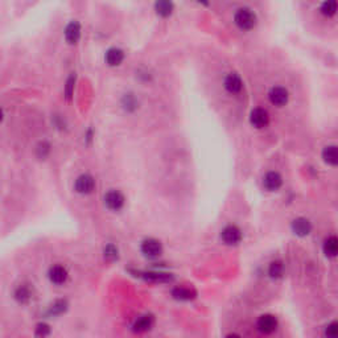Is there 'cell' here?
<instances>
[{
  "mask_svg": "<svg viewBox=\"0 0 338 338\" xmlns=\"http://www.w3.org/2000/svg\"><path fill=\"white\" fill-rule=\"evenodd\" d=\"M233 20H234V24L237 25V28L243 31V32H248V31H252V29L256 28L259 19H258V15L252 8H250V7H239L234 12Z\"/></svg>",
  "mask_w": 338,
  "mask_h": 338,
  "instance_id": "1",
  "label": "cell"
},
{
  "mask_svg": "<svg viewBox=\"0 0 338 338\" xmlns=\"http://www.w3.org/2000/svg\"><path fill=\"white\" fill-rule=\"evenodd\" d=\"M289 98H291V95H289L288 89L284 86H280V85L272 86L270 89V91H268L270 102L273 106H276V107H284V106H287L289 102Z\"/></svg>",
  "mask_w": 338,
  "mask_h": 338,
  "instance_id": "2",
  "label": "cell"
},
{
  "mask_svg": "<svg viewBox=\"0 0 338 338\" xmlns=\"http://www.w3.org/2000/svg\"><path fill=\"white\" fill-rule=\"evenodd\" d=\"M250 124L252 127L256 128V130H263V128L268 127L270 124V114L266 108L263 107H255L252 108L251 112H250Z\"/></svg>",
  "mask_w": 338,
  "mask_h": 338,
  "instance_id": "3",
  "label": "cell"
},
{
  "mask_svg": "<svg viewBox=\"0 0 338 338\" xmlns=\"http://www.w3.org/2000/svg\"><path fill=\"white\" fill-rule=\"evenodd\" d=\"M221 239L227 246H235L242 240V231L235 225H229L221 231Z\"/></svg>",
  "mask_w": 338,
  "mask_h": 338,
  "instance_id": "4",
  "label": "cell"
},
{
  "mask_svg": "<svg viewBox=\"0 0 338 338\" xmlns=\"http://www.w3.org/2000/svg\"><path fill=\"white\" fill-rule=\"evenodd\" d=\"M277 326H279L277 318L275 317L273 314L270 313L262 314V316L258 318V321H256V328H258V330L264 334L273 333V332L277 329Z\"/></svg>",
  "mask_w": 338,
  "mask_h": 338,
  "instance_id": "5",
  "label": "cell"
},
{
  "mask_svg": "<svg viewBox=\"0 0 338 338\" xmlns=\"http://www.w3.org/2000/svg\"><path fill=\"white\" fill-rule=\"evenodd\" d=\"M223 87L225 90L231 95L239 94L243 90V81L240 78L239 74L237 73H229L223 79Z\"/></svg>",
  "mask_w": 338,
  "mask_h": 338,
  "instance_id": "6",
  "label": "cell"
},
{
  "mask_svg": "<svg viewBox=\"0 0 338 338\" xmlns=\"http://www.w3.org/2000/svg\"><path fill=\"white\" fill-rule=\"evenodd\" d=\"M291 229H292L293 234L304 238V237H308L312 233L313 226H312V222L308 218L299 217V218L293 219L292 223H291Z\"/></svg>",
  "mask_w": 338,
  "mask_h": 338,
  "instance_id": "7",
  "label": "cell"
},
{
  "mask_svg": "<svg viewBox=\"0 0 338 338\" xmlns=\"http://www.w3.org/2000/svg\"><path fill=\"white\" fill-rule=\"evenodd\" d=\"M317 11L321 17L326 20H332L338 15V0H322Z\"/></svg>",
  "mask_w": 338,
  "mask_h": 338,
  "instance_id": "8",
  "label": "cell"
},
{
  "mask_svg": "<svg viewBox=\"0 0 338 338\" xmlns=\"http://www.w3.org/2000/svg\"><path fill=\"white\" fill-rule=\"evenodd\" d=\"M283 185V177L276 170H271L264 174L263 177V188L268 192H276Z\"/></svg>",
  "mask_w": 338,
  "mask_h": 338,
  "instance_id": "9",
  "label": "cell"
},
{
  "mask_svg": "<svg viewBox=\"0 0 338 338\" xmlns=\"http://www.w3.org/2000/svg\"><path fill=\"white\" fill-rule=\"evenodd\" d=\"M104 205L110 210H120L124 205L123 194L118 192V190H110L104 196Z\"/></svg>",
  "mask_w": 338,
  "mask_h": 338,
  "instance_id": "10",
  "label": "cell"
},
{
  "mask_svg": "<svg viewBox=\"0 0 338 338\" xmlns=\"http://www.w3.org/2000/svg\"><path fill=\"white\" fill-rule=\"evenodd\" d=\"M75 192L79 194H89L91 193L95 188L94 178L90 174H81L77 180H75Z\"/></svg>",
  "mask_w": 338,
  "mask_h": 338,
  "instance_id": "11",
  "label": "cell"
},
{
  "mask_svg": "<svg viewBox=\"0 0 338 338\" xmlns=\"http://www.w3.org/2000/svg\"><path fill=\"white\" fill-rule=\"evenodd\" d=\"M322 161L329 167H338V145L328 144L321 151Z\"/></svg>",
  "mask_w": 338,
  "mask_h": 338,
  "instance_id": "12",
  "label": "cell"
},
{
  "mask_svg": "<svg viewBox=\"0 0 338 338\" xmlns=\"http://www.w3.org/2000/svg\"><path fill=\"white\" fill-rule=\"evenodd\" d=\"M141 252L148 258H157L163 252V246L159 240L147 239L141 243Z\"/></svg>",
  "mask_w": 338,
  "mask_h": 338,
  "instance_id": "13",
  "label": "cell"
},
{
  "mask_svg": "<svg viewBox=\"0 0 338 338\" xmlns=\"http://www.w3.org/2000/svg\"><path fill=\"white\" fill-rule=\"evenodd\" d=\"M322 252L328 258L338 256V235H329L322 243Z\"/></svg>",
  "mask_w": 338,
  "mask_h": 338,
  "instance_id": "14",
  "label": "cell"
},
{
  "mask_svg": "<svg viewBox=\"0 0 338 338\" xmlns=\"http://www.w3.org/2000/svg\"><path fill=\"white\" fill-rule=\"evenodd\" d=\"M81 37V25L77 21H71L65 29V38L69 44H77Z\"/></svg>",
  "mask_w": 338,
  "mask_h": 338,
  "instance_id": "15",
  "label": "cell"
},
{
  "mask_svg": "<svg viewBox=\"0 0 338 338\" xmlns=\"http://www.w3.org/2000/svg\"><path fill=\"white\" fill-rule=\"evenodd\" d=\"M49 279L53 284H64L68 279V271L62 266H54L49 270Z\"/></svg>",
  "mask_w": 338,
  "mask_h": 338,
  "instance_id": "16",
  "label": "cell"
},
{
  "mask_svg": "<svg viewBox=\"0 0 338 338\" xmlns=\"http://www.w3.org/2000/svg\"><path fill=\"white\" fill-rule=\"evenodd\" d=\"M155 9H156L157 15H160V16H170L174 9L173 1H172V0H156V3H155Z\"/></svg>",
  "mask_w": 338,
  "mask_h": 338,
  "instance_id": "17",
  "label": "cell"
},
{
  "mask_svg": "<svg viewBox=\"0 0 338 338\" xmlns=\"http://www.w3.org/2000/svg\"><path fill=\"white\" fill-rule=\"evenodd\" d=\"M124 58L123 50L118 49V48H111L107 50V53L104 56V60L110 66H118L122 64Z\"/></svg>",
  "mask_w": 338,
  "mask_h": 338,
  "instance_id": "18",
  "label": "cell"
},
{
  "mask_svg": "<svg viewBox=\"0 0 338 338\" xmlns=\"http://www.w3.org/2000/svg\"><path fill=\"white\" fill-rule=\"evenodd\" d=\"M172 295H173L174 299H177V300H184V301L192 300V299H194V297L197 296L196 291H193V289H190V288H184V287H178V288L173 289Z\"/></svg>",
  "mask_w": 338,
  "mask_h": 338,
  "instance_id": "19",
  "label": "cell"
},
{
  "mask_svg": "<svg viewBox=\"0 0 338 338\" xmlns=\"http://www.w3.org/2000/svg\"><path fill=\"white\" fill-rule=\"evenodd\" d=\"M284 273V264L280 260H273L268 266V275L272 279H279Z\"/></svg>",
  "mask_w": 338,
  "mask_h": 338,
  "instance_id": "20",
  "label": "cell"
},
{
  "mask_svg": "<svg viewBox=\"0 0 338 338\" xmlns=\"http://www.w3.org/2000/svg\"><path fill=\"white\" fill-rule=\"evenodd\" d=\"M152 322H153V318L151 317V316H141L140 318H137L136 322L134 324V329L136 330V332H145V330H148L151 326H152Z\"/></svg>",
  "mask_w": 338,
  "mask_h": 338,
  "instance_id": "21",
  "label": "cell"
},
{
  "mask_svg": "<svg viewBox=\"0 0 338 338\" xmlns=\"http://www.w3.org/2000/svg\"><path fill=\"white\" fill-rule=\"evenodd\" d=\"M324 334L328 336V337L337 338L338 337V321L329 322V324L325 326V329H324Z\"/></svg>",
  "mask_w": 338,
  "mask_h": 338,
  "instance_id": "22",
  "label": "cell"
},
{
  "mask_svg": "<svg viewBox=\"0 0 338 338\" xmlns=\"http://www.w3.org/2000/svg\"><path fill=\"white\" fill-rule=\"evenodd\" d=\"M104 258L107 260H115L118 259V248L114 246V244H107L106 247H104Z\"/></svg>",
  "mask_w": 338,
  "mask_h": 338,
  "instance_id": "23",
  "label": "cell"
},
{
  "mask_svg": "<svg viewBox=\"0 0 338 338\" xmlns=\"http://www.w3.org/2000/svg\"><path fill=\"white\" fill-rule=\"evenodd\" d=\"M74 82H75V75H70L68 82H66L65 87V94L68 98H70L71 94H73V90H74Z\"/></svg>",
  "mask_w": 338,
  "mask_h": 338,
  "instance_id": "24",
  "label": "cell"
},
{
  "mask_svg": "<svg viewBox=\"0 0 338 338\" xmlns=\"http://www.w3.org/2000/svg\"><path fill=\"white\" fill-rule=\"evenodd\" d=\"M16 299L20 301H24V300H27V299H29L28 288H25V287H20V288L17 289Z\"/></svg>",
  "mask_w": 338,
  "mask_h": 338,
  "instance_id": "25",
  "label": "cell"
},
{
  "mask_svg": "<svg viewBox=\"0 0 338 338\" xmlns=\"http://www.w3.org/2000/svg\"><path fill=\"white\" fill-rule=\"evenodd\" d=\"M124 104H126L124 107L128 108V110H130L131 107L136 108V101L132 98L131 95H126V97H124Z\"/></svg>",
  "mask_w": 338,
  "mask_h": 338,
  "instance_id": "26",
  "label": "cell"
},
{
  "mask_svg": "<svg viewBox=\"0 0 338 338\" xmlns=\"http://www.w3.org/2000/svg\"><path fill=\"white\" fill-rule=\"evenodd\" d=\"M49 333V326L45 325V324H40V325H37V329H36V334H37V336H48Z\"/></svg>",
  "mask_w": 338,
  "mask_h": 338,
  "instance_id": "27",
  "label": "cell"
}]
</instances>
